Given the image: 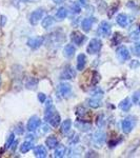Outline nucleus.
Instances as JSON below:
<instances>
[{"label":"nucleus","instance_id":"obj_1","mask_svg":"<svg viewBox=\"0 0 140 158\" xmlns=\"http://www.w3.org/2000/svg\"><path fill=\"white\" fill-rule=\"evenodd\" d=\"M44 119L47 120V122H49L51 126L54 127V128H57V127L60 124V121H61L60 115L58 114V112L56 111L55 106H53L51 99L47 101V108H45Z\"/></svg>","mask_w":140,"mask_h":158},{"label":"nucleus","instance_id":"obj_2","mask_svg":"<svg viewBox=\"0 0 140 158\" xmlns=\"http://www.w3.org/2000/svg\"><path fill=\"white\" fill-rule=\"evenodd\" d=\"M102 48V42H101L100 39H97V38H94L92 39L90 43H89L88 48H86V52L91 55H95L99 53V51Z\"/></svg>","mask_w":140,"mask_h":158},{"label":"nucleus","instance_id":"obj_3","mask_svg":"<svg viewBox=\"0 0 140 158\" xmlns=\"http://www.w3.org/2000/svg\"><path fill=\"white\" fill-rule=\"evenodd\" d=\"M135 124H136V118H135L134 116H129L126 117V119H123V121H122V131L124 132V133L129 134L132 132V130L134 129Z\"/></svg>","mask_w":140,"mask_h":158},{"label":"nucleus","instance_id":"obj_4","mask_svg":"<svg viewBox=\"0 0 140 158\" xmlns=\"http://www.w3.org/2000/svg\"><path fill=\"white\" fill-rule=\"evenodd\" d=\"M111 32H112V25L110 22L108 21H102L99 25L98 30H97V34L98 36H101V37H108L111 35Z\"/></svg>","mask_w":140,"mask_h":158},{"label":"nucleus","instance_id":"obj_5","mask_svg":"<svg viewBox=\"0 0 140 158\" xmlns=\"http://www.w3.org/2000/svg\"><path fill=\"white\" fill-rule=\"evenodd\" d=\"M76 115L78 117V120H81V121L88 122V121H90L92 118L91 113L85 108H83V106H77V109H76Z\"/></svg>","mask_w":140,"mask_h":158},{"label":"nucleus","instance_id":"obj_6","mask_svg":"<svg viewBox=\"0 0 140 158\" xmlns=\"http://www.w3.org/2000/svg\"><path fill=\"white\" fill-rule=\"evenodd\" d=\"M105 141V133L103 131H97L95 132V134L93 135V143L95 147L100 148Z\"/></svg>","mask_w":140,"mask_h":158},{"label":"nucleus","instance_id":"obj_7","mask_svg":"<svg viewBox=\"0 0 140 158\" xmlns=\"http://www.w3.org/2000/svg\"><path fill=\"white\" fill-rule=\"evenodd\" d=\"M58 92L63 98H68L72 94V86L67 82H62L58 85Z\"/></svg>","mask_w":140,"mask_h":158},{"label":"nucleus","instance_id":"obj_8","mask_svg":"<svg viewBox=\"0 0 140 158\" xmlns=\"http://www.w3.org/2000/svg\"><path fill=\"white\" fill-rule=\"evenodd\" d=\"M75 76H76V72L74 70V68L71 67V65H68V67L63 69L60 77L63 80H72V79L75 78Z\"/></svg>","mask_w":140,"mask_h":158},{"label":"nucleus","instance_id":"obj_9","mask_svg":"<svg viewBox=\"0 0 140 158\" xmlns=\"http://www.w3.org/2000/svg\"><path fill=\"white\" fill-rule=\"evenodd\" d=\"M43 14H44V11L42 9H37L36 11H34L32 14L30 15V22L31 24L36 25L40 20L42 19Z\"/></svg>","mask_w":140,"mask_h":158},{"label":"nucleus","instance_id":"obj_10","mask_svg":"<svg viewBox=\"0 0 140 158\" xmlns=\"http://www.w3.org/2000/svg\"><path fill=\"white\" fill-rule=\"evenodd\" d=\"M85 39H86V37L82 33L78 32V31H75V32H73L72 34H71V40H72V42L76 45H81L85 41Z\"/></svg>","mask_w":140,"mask_h":158},{"label":"nucleus","instance_id":"obj_11","mask_svg":"<svg viewBox=\"0 0 140 158\" xmlns=\"http://www.w3.org/2000/svg\"><path fill=\"white\" fill-rule=\"evenodd\" d=\"M41 124V120L38 116H33L30 118V120L27 121V130L30 132H34L39 128V126Z\"/></svg>","mask_w":140,"mask_h":158},{"label":"nucleus","instance_id":"obj_12","mask_svg":"<svg viewBox=\"0 0 140 158\" xmlns=\"http://www.w3.org/2000/svg\"><path fill=\"white\" fill-rule=\"evenodd\" d=\"M116 54L121 61H126L130 59V52L126 47H119L116 51Z\"/></svg>","mask_w":140,"mask_h":158},{"label":"nucleus","instance_id":"obj_13","mask_svg":"<svg viewBox=\"0 0 140 158\" xmlns=\"http://www.w3.org/2000/svg\"><path fill=\"white\" fill-rule=\"evenodd\" d=\"M43 43V38L41 37H35V38H31L27 41V45L31 48V49L35 50L38 49L39 47H41V44Z\"/></svg>","mask_w":140,"mask_h":158},{"label":"nucleus","instance_id":"obj_14","mask_svg":"<svg viewBox=\"0 0 140 158\" xmlns=\"http://www.w3.org/2000/svg\"><path fill=\"white\" fill-rule=\"evenodd\" d=\"M116 21L121 27H126L130 23V17L126 14H119L116 18Z\"/></svg>","mask_w":140,"mask_h":158},{"label":"nucleus","instance_id":"obj_15","mask_svg":"<svg viewBox=\"0 0 140 158\" xmlns=\"http://www.w3.org/2000/svg\"><path fill=\"white\" fill-rule=\"evenodd\" d=\"M88 106L92 109H97L101 106V98L95 97V96H92V98H89L86 100Z\"/></svg>","mask_w":140,"mask_h":158},{"label":"nucleus","instance_id":"obj_16","mask_svg":"<svg viewBox=\"0 0 140 158\" xmlns=\"http://www.w3.org/2000/svg\"><path fill=\"white\" fill-rule=\"evenodd\" d=\"M34 154L38 158H45L47 156V151L43 146H37L34 149Z\"/></svg>","mask_w":140,"mask_h":158},{"label":"nucleus","instance_id":"obj_17","mask_svg":"<svg viewBox=\"0 0 140 158\" xmlns=\"http://www.w3.org/2000/svg\"><path fill=\"white\" fill-rule=\"evenodd\" d=\"M95 21H96V19L93 18V17H90V18H85L82 21V23H81L82 30L84 31V32H89V31L91 30V27H93V24H94V22H95Z\"/></svg>","mask_w":140,"mask_h":158},{"label":"nucleus","instance_id":"obj_18","mask_svg":"<svg viewBox=\"0 0 140 158\" xmlns=\"http://www.w3.org/2000/svg\"><path fill=\"white\" fill-rule=\"evenodd\" d=\"M86 64V57L84 54H79L77 57V70L83 71Z\"/></svg>","mask_w":140,"mask_h":158},{"label":"nucleus","instance_id":"obj_19","mask_svg":"<svg viewBox=\"0 0 140 158\" xmlns=\"http://www.w3.org/2000/svg\"><path fill=\"white\" fill-rule=\"evenodd\" d=\"M76 52V48L74 47L73 44H67L64 48V50H63V54L67 58H71L73 57L74 54H75Z\"/></svg>","mask_w":140,"mask_h":158},{"label":"nucleus","instance_id":"obj_20","mask_svg":"<svg viewBox=\"0 0 140 158\" xmlns=\"http://www.w3.org/2000/svg\"><path fill=\"white\" fill-rule=\"evenodd\" d=\"M131 106H132V102H131V99H130V98L123 99V100H122L121 102L119 103V108H120L122 111H124V112L130 111Z\"/></svg>","mask_w":140,"mask_h":158},{"label":"nucleus","instance_id":"obj_21","mask_svg":"<svg viewBox=\"0 0 140 158\" xmlns=\"http://www.w3.org/2000/svg\"><path fill=\"white\" fill-rule=\"evenodd\" d=\"M45 143H47L49 149H55L58 146V140L55 136H50L45 140Z\"/></svg>","mask_w":140,"mask_h":158},{"label":"nucleus","instance_id":"obj_22","mask_svg":"<svg viewBox=\"0 0 140 158\" xmlns=\"http://www.w3.org/2000/svg\"><path fill=\"white\" fill-rule=\"evenodd\" d=\"M76 127L82 132H86L91 129V124L88 123L86 121H81V120H78L76 122Z\"/></svg>","mask_w":140,"mask_h":158},{"label":"nucleus","instance_id":"obj_23","mask_svg":"<svg viewBox=\"0 0 140 158\" xmlns=\"http://www.w3.org/2000/svg\"><path fill=\"white\" fill-rule=\"evenodd\" d=\"M32 148H33V141H31V140H27V141H24L23 143L20 146V152L27 153L31 149H32Z\"/></svg>","mask_w":140,"mask_h":158},{"label":"nucleus","instance_id":"obj_24","mask_svg":"<svg viewBox=\"0 0 140 158\" xmlns=\"http://www.w3.org/2000/svg\"><path fill=\"white\" fill-rule=\"evenodd\" d=\"M71 127H72V121H71V119H67V120H64L62 122V124H61V132L64 134H67L68 131L71 130Z\"/></svg>","mask_w":140,"mask_h":158},{"label":"nucleus","instance_id":"obj_25","mask_svg":"<svg viewBox=\"0 0 140 158\" xmlns=\"http://www.w3.org/2000/svg\"><path fill=\"white\" fill-rule=\"evenodd\" d=\"M65 151H67V150H65L64 146H62V144H60V146H57V148H56V150H55L54 156L58 157V158L63 157L65 155Z\"/></svg>","mask_w":140,"mask_h":158},{"label":"nucleus","instance_id":"obj_26","mask_svg":"<svg viewBox=\"0 0 140 158\" xmlns=\"http://www.w3.org/2000/svg\"><path fill=\"white\" fill-rule=\"evenodd\" d=\"M53 23H54V18H53L52 16H47L44 19L42 20V22H41L42 27H44V29H47V27H50Z\"/></svg>","mask_w":140,"mask_h":158},{"label":"nucleus","instance_id":"obj_27","mask_svg":"<svg viewBox=\"0 0 140 158\" xmlns=\"http://www.w3.org/2000/svg\"><path fill=\"white\" fill-rule=\"evenodd\" d=\"M67 15H68V11L65 7H60L57 11V13H56V17L58 19H64L67 17Z\"/></svg>","mask_w":140,"mask_h":158},{"label":"nucleus","instance_id":"obj_28","mask_svg":"<svg viewBox=\"0 0 140 158\" xmlns=\"http://www.w3.org/2000/svg\"><path fill=\"white\" fill-rule=\"evenodd\" d=\"M100 80V76L97 72H94L93 73V77H92V80H91V85H95L98 83V81Z\"/></svg>","mask_w":140,"mask_h":158},{"label":"nucleus","instance_id":"obj_29","mask_svg":"<svg viewBox=\"0 0 140 158\" xmlns=\"http://www.w3.org/2000/svg\"><path fill=\"white\" fill-rule=\"evenodd\" d=\"M78 141H79V136L75 133L71 135V137L68 138V142H70L71 144H75V143H77Z\"/></svg>","mask_w":140,"mask_h":158},{"label":"nucleus","instance_id":"obj_30","mask_svg":"<svg viewBox=\"0 0 140 158\" xmlns=\"http://www.w3.org/2000/svg\"><path fill=\"white\" fill-rule=\"evenodd\" d=\"M37 83H38L37 79L32 78V79H30V81L27 83V89H35V88H36V85H37Z\"/></svg>","mask_w":140,"mask_h":158},{"label":"nucleus","instance_id":"obj_31","mask_svg":"<svg viewBox=\"0 0 140 158\" xmlns=\"http://www.w3.org/2000/svg\"><path fill=\"white\" fill-rule=\"evenodd\" d=\"M14 139H15V135L12 133V134L9 136V138H7L6 142V149H9V148L12 146V143L14 142Z\"/></svg>","mask_w":140,"mask_h":158},{"label":"nucleus","instance_id":"obj_32","mask_svg":"<svg viewBox=\"0 0 140 158\" xmlns=\"http://www.w3.org/2000/svg\"><path fill=\"white\" fill-rule=\"evenodd\" d=\"M132 51H133V53L136 56H140V42L136 43L135 45H133V48H132Z\"/></svg>","mask_w":140,"mask_h":158},{"label":"nucleus","instance_id":"obj_33","mask_svg":"<svg viewBox=\"0 0 140 158\" xmlns=\"http://www.w3.org/2000/svg\"><path fill=\"white\" fill-rule=\"evenodd\" d=\"M104 123H105V120H104V115L98 116V118H97V126L99 127V128H102V127L104 126Z\"/></svg>","mask_w":140,"mask_h":158},{"label":"nucleus","instance_id":"obj_34","mask_svg":"<svg viewBox=\"0 0 140 158\" xmlns=\"http://www.w3.org/2000/svg\"><path fill=\"white\" fill-rule=\"evenodd\" d=\"M72 12H73V13H76V14L80 13V6H78L77 3L73 4V6H72Z\"/></svg>","mask_w":140,"mask_h":158},{"label":"nucleus","instance_id":"obj_35","mask_svg":"<svg viewBox=\"0 0 140 158\" xmlns=\"http://www.w3.org/2000/svg\"><path fill=\"white\" fill-rule=\"evenodd\" d=\"M139 98H140V91L138 92H136V93L134 94V96H133V101H134V103H137L139 101Z\"/></svg>","mask_w":140,"mask_h":158},{"label":"nucleus","instance_id":"obj_36","mask_svg":"<svg viewBox=\"0 0 140 158\" xmlns=\"http://www.w3.org/2000/svg\"><path fill=\"white\" fill-rule=\"evenodd\" d=\"M45 99H47V97H45V95L43 93H39V94H38V100H39L41 103L44 102Z\"/></svg>","mask_w":140,"mask_h":158},{"label":"nucleus","instance_id":"obj_37","mask_svg":"<svg viewBox=\"0 0 140 158\" xmlns=\"http://www.w3.org/2000/svg\"><path fill=\"white\" fill-rule=\"evenodd\" d=\"M62 1H63V0H54L55 3H61Z\"/></svg>","mask_w":140,"mask_h":158},{"label":"nucleus","instance_id":"obj_38","mask_svg":"<svg viewBox=\"0 0 140 158\" xmlns=\"http://www.w3.org/2000/svg\"><path fill=\"white\" fill-rule=\"evenodd\" d=\"M20 1H24V2H27V1H31V0H20Z\"/></svg>","mask_w":140,"mask_h":158},{"label":"nucleus","instance_id":"obj_39","mask_svg":"<svg viewBox=\"0 0 140 158\" xmlns=\"http://www.w3.org/2000/svg\"><path fill=\"white\" fill-rule=\"evenodd\" d=\"M0 85H1V78H0Z\"/></svg>","mask_w":140,"mask_h":158}]
</instances>
